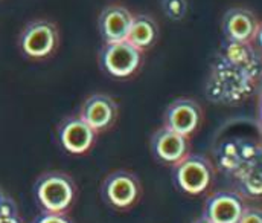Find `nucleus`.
Here are the masks:
<instances>
[{"mask_svg":"<svg viewBox=\"0 0 262 223\" xmlns=\"http://www.w3.org/2000/svg\"><path fill=\"white\" fill-rule=\"evenodd\" d=\"M32 193L43 211L66 213L75 200L76 185L70 174L52 170L38 176Z\"/></svg>","mask_w":262,"mask_h":223,"instance_id":"nucleus-1","label":"nucleus"},{"mask_svg":"<svg viewBox=\"0 0 262 223\" xmlns=\"http://www.w3.org/2000/svg\"><path fill=\"white\" fill-rule=\"evenodd\" d=\"M215 167L203 154L189 153L172 167V182L176 188L188 196L206 193L215 182Z\"/></svg>","mask_w":262,"mask_h":223,"instance_id":"nucleus-2","label":"nucleus"},{"mask_svg":"<svg viewBox=\"0 0 262 223\" xmlns=\"http://www.w3.org/2000/svg\"><path fill=\"white\" fill-rule=\"evenodd\" d=\"M142 184L128 170L108 173L101 184V197L105 205L118 211H127L137 205L142 197Z\"/></svg>","mask_w":262,"mask_h":223,"instance_id":"nucleus-3","label":"nucleus"},{"mask_svg":"<svg viewBox=\"0 0 262 223\" xmlns=\"http://www.w3.org/2000/svg\"><path fill=\"white\" fill-rule=\"evenodd\" d=\"M142 63V51L130 42L105 43L99 52V66L113 78H127L134 74Z\"/></svg>","mask_w":262,"mask_h":223,"instance_id":"nucleus-4","label":"nucleus"},{"mask_svg":"<svg viewBox=\"0 0 262 223\" xmlns=\"http://www.w3.org/2000/svg\"><path fill=\"white\" fill-rule=\"evenodd\" d=\"M58 28L48 20H35L28 23L20 34V48L29 58L49 57L58 46Z\"/></svg>","mask_w":262,"mask_h":223,"instance_id":"nucleus-5","label":"nucleus"},{"mask_svg":"<svg viewBox=\"0 0 262 223\" xmlns=\"http://www.w3.org/2000/svg\"><path fill=\"white\" fill-rule=\"evenodd\" d=\"M149 150L156 162L174 167L183 157L192 153V143L191 138L183 136L163 126L151 135Z\"/></svg>","mask_w":262,"mask_h":223,"instance_id":"nucleus-6","label":"nucleus"},{"mask_svg":"<svg viewBox=\"0 0 262 223\" xmlns=\"http://www.w3.org/2000/svg\"><path fill=\"white\" fill-rule=\"evenodd\" d=\"M204 119L203 109L200 103L192 98H177L174 99L165 110L163 115V126L191 138L196 130L201 127Z\"/></svg>","mask_w":262,"mask_h":223,"instance_id":"nucleus-7","label":"nucleus"},{"mask_svg":"<svg viewBox=\"0 0 262 223\" xmlns=\"http://www.w3.org/2000/svg\"><path fill=\"white\" fill-rule=\"evenodd\" d=\"M246 200L241 193L232 190H218L210 193L203 204V214L212 223H236Z\"/></svg>","mask_w":262,"mask_h":223,"instance_id":"nucleus-8","label":"nucleus"},{"mask_svg":"<svg viewBox=\"0 0 262 223\" xmlns=\"http://www.w3.org/2000/svg\"><path fill=\"white\" fill-rule=\"evenodd\" d=\"M98 133L79 116L70 115L64 118L57 127V138L61 146L70 154H84L96 143Z\"/></svg>","mask_w":262,"mask_h":223,"instance_id":"nucleus-9","label":"nucleus"},{"mask_svg":"<svg viewBox=\"0 0 262 223\" xmlns=\"http://www.w3.org/2000/svg\"><path fill=\"white\" fill-rule=\"evenodd\" d=\"M96 133L105 132L115 126L119 116L118 103L105 93L90 95L79 109L78 113Z\"/></svg>","mask_w":262,"mask_h":223,"instance_id":"nucleus-10","label":"nucleus"},{"mask_svg":"<svg viewBox=\"0 0 262 223\" xmlns=\"http://www.w3.org/2000/svg\"><path fill=\"white\" fill-rule=\"evenodd\" d=\"M221 28L227 42L252 43L256 40L261 25L250 9L230 8L223 17Z\"/></svg>","mask_w":262,"mask_h":223,"instance_id":"nucleus-11","label":"nucleus"},{"mask_svg":"<svg viewBox=\"0 0 262 223\" xmlns=\"http://www.w3.org/2000/svg\"><path fill=\"white\" fill-rule=\"evenodd\" d=\"M133 14L121 5H110L102 9L98 25L101 37L105 43H115L127 40Z\"/></svg>","mask_w":262,"mask_h":223,"instance_id":"nucleus-12","label":"nucleus"},{"mask_svg":"<svg viewBox=\"0 0 262 223\" xmlns=\"http://www.w3.org/2000/svg\"><path fill=\"white\" fill-rule=\"evenodd\" d=\"M159 35V28L154 18L145 14H137L133 15L130 29L127 34V42H130L134 48L139 51H145L151 48Z\"/></svg>","mask_w":262,"mask_h":223,"instance_id":"nucleus-13","label":"nucleus"},{"mask_svg":"<svg viewBox=\"0 0 262 223\" xmlns=\"http://www.w3.org/2000/svg\"><path fill=\"white\" fill-rule=\"evenodd\" d=\"M162 9L171 20H182L188 11L186 0H162Z\"/></svg>","mask_w":262,"mask_h":223,"instance_id":"nucleus-14","label":"nucleus"},{"mask_svg":"<svg viewBox=\"0 0 262 223\" xmlns=\"http://www.w3.org/2000/svg\"><path fill=\"white\" fill-rule=\"evenodd\" d=\"M236 223H262L261 208L246 205Z\"/></svg>","mask_w":262,"mask_h":223,"instance_id":"nucleus-15","label":"nucleus"},{"mask_svg":"<svg viewBox=\"0 0 262 223\" xmlns=\"http://www.w3.org/2000/svg\"><path fill=\"white\" fill-rule=\"evenodd\" d=\"M32 223H72V220L66 216V213H48L43 211L40 216L35 217Z\"/></svg>","mask_w":262,"mask_h":223,"instance_id":"nucleus-16","label":"nucleus"},{"mask_svg":"<svg viewBox=\"0 0 262 223\" xmlns=\"http://www.w3.org/2000/svg\"><path fill=\"white\" fill-rule=\"evenodd\" d=\"M8 216H18L17 205L11 197H8L5 193L0 191V217H8Z\"/></svg>","mask_w":262,"mask_h":223,"instance_id":"nucleus-17","label":"nucleus"},{"mask_svg":"<svg viewBox=\"0 0 262 223\" xmlns=\"http://www.w3.org/2000/svg\"><path fill=\"white\" fill-rule=\"evenodd\" d=\"M0 223H21L18 216H8V217H0Z\"/></svg>","mask_w":262,"mask_h":223,"instance_id":"nucleus-18","label":"nucleus"},{"mask_svg":"<svg viewBox=\"0 0 262 223\" xmlns=\"http://www.w3.org/2000/svg\"><path fill=\"white\" fill-rule=\"evenodd\" d=\"M192 223H212V222H210L209 219H206L204 216H200V217H196L195 220H194Z\"/></svg>","mask_w":262,"mask_h":223,"instance_id":"nucleus-19","label":"nucleus"}]
</instances>
